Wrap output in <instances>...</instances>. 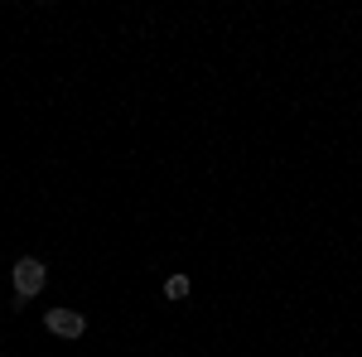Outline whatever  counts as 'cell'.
I'll return each mask as SVG.
<instances>
[{
	"label": "cell",
	"mask_w": 362,
	"mask_h": 357,
	"mask_svg": "<svg viewBox=\"0 0 362 357\" xmlns=\"http://www.w3.org/2000/svg\"><path fill=\"white\" fill-rule=\"evenodd\" d=\"M44 280H49L44 261H39V256H20V261H15V304L34 300V295L44 290Z\"/></svg>",
	"instance_id": "1"
},
{
	"label": "cell",
	"mask_w": 362,
	"mask_h": 357,
	"mask_svg": "<svg viewBox=\"0 0 362 357\" xmlns=\"http://www.w3.org/2000/svg\"><path fill=\"white\" fill-rule=\"evenodd\" d=\"M165 295H169V300H184V295H189V275H169Z\"/></svg>",
	"instance_id": "3"
},
{
	"label": "cell",
	"mask_w": 362,
	"mask_h": 357,
	"mask_svg": "<svg viewBox=\"0 0 362 357\" xmlns=\"http://www.w3.org/2000/svg\"><path fill=\"white\" fill-rule=\"evenodd\" d=\"M49 333H58V338H83V329H87V319L78 314V309H49Z\"/></svg>",
	"instance_id": "2"
}]
</instances>
